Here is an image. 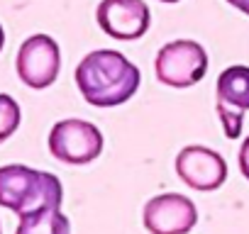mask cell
<instances>
[{
	"label": "cell",
	"instance_id": "2",
	"mask_svg": "<svg viewBox=\"0 0 249 234\" xmlns=\"http://www.w3.org/2000/svg\"><path fill=\"white\" fill-rule=\"evenodd\" d=\"M64 188L54 173L37 171L22 164L0 166V205L15 215H27L39 207H61Z\"/></svg>",
	"mask_w": 249,
	"mask_h": 234
},
{
	"label": "cell",
	"instance_id": "12",
	"mask_svg": "<svg viewBox=\"0 0 249 234\" xmlns=\"http://www.w3.org/2000/svg\"><path fill=\"white\" fill-rule=\"evenodd\" d=\"M239 171L249 181V137L242 142V149H239Z\"/></svg>",
	"mask_w": 249,
	"mask_h": 234
},
{
	"label": "cell",
	"instance_id": "9",
	"mask_svg": "<svg viewBox=\"0 0 249 234\" xmlns=\"http://www.w3.org/2000/svg\"><path fill=\"white\" fill-rule=\"evenodd\" d=\"M198 222V210L191 198L161 193L144 205V227L149 234H188Z\"/></svg>",
	"mask_w": 249,
	"mask_h": 234
},
{
	"label": "cell",
	"instance_id": "15",
	"mask_svg": "<svg viewBox=\"0 0 249 234\" xmlns=\"http://www.w3.org/2000/svg\"><path fill=\"white\" fill-rule=\"evenodd\" d=\"M159 3H178V0H159Z\"/></svg>",
	"mask_w": 249,
	"mask_h": 234
},
{
	"label": "cell",
	"instance_id": "8",
	"mask_svg": "<svg viewBox=\"0 0 249 234\" xmlns=\"http://www.w3.org/2000/svg\"><path fill=\"white\" fill-rule=\"evenodd\" d=\"M176 173L188 188L210 193V190H217L227 181V164L217 151L200 144H191L178 151Z\"/></svg>",
	"mask_w": 249,
	"mask_h": 234
},
{
	"label": "cell",
	"instance_id": "5",
	"mask_svg": "<svg viewBox=\"0 0 249 234\" xmlns=\"http://www.w3.org/2000/svg\"><path fill=\"white\" fill-rule=\"evenodd\" d=\"M215 110L225 137L237 139L242 134L244 112L249 110V66H230L220 73L215 85Z\"/></svg>",
	"mask_w": 249,
	"mask_h": 234
},
{
	"label": "cell",
	"instance_id": "6",
	"mask_svg": "<svg viewBox=\"0 0 249 234\" xmlns=\"http://www.w3.org/2000/svg\"><path fill=\"white\" fill-rule=\"evenodd\" d=\"M15 66L25 85L35 90L49 88L61 68V51L56 39H52L49 34H32L30 39L22 42Z\"/></svg>",
	"mask_w": 249,
	"mask_h": 234
},
{
	"label": "cell",
	"instance_id": "11",
	"mask_svg": "<svg viewBox=\"0 0 249 234\" xmlns=\"http://www.w3.org/2000/svg\"><path fill=\"white\" fill-rule=\"evenodd\" d=\"M20 117L22 115L18 100L10 98L8 93H0V142L15 134V130L20 127Z\"/></svg>",
	"mask_w": 249,
	"mask_h": 234
},
{
	"label": "cell",
	"instance_id": "7",
	"mask_svg": "<svg viewBox=\"0 0 249 234\" xmlns=\"http://www.w3.org/2000/svg\"><path fill=\"white\" fill-rule=\"evenodd\" d=\"M95 20L107 37L132 42L147 34L152 13L144 0H100Z\"/></svg>",
	"mask_w": 249,
	"mask_h": 234
},
{
	"label": "cell",
	"instance_id": "4",
	"mask_svg": "<svg viewBox=\"0 0 249 234\" xmlns=\"http://www.w3.org/2000/svg\"><path fill=\"white\" fill-rule=\"evenodd\" d=\"M49 151L54 159L69 166H83L100 156L103 134L93 122L86 120H61L49 132Z\"/></svg>",
	"mask_w": 249,
	"mask_h": 234
},
{
	"label": "cell",
	"instance_id": "13",
	"mask_svg": "<svg viewBox=\"0 0 249 234\" xmlns=\"http://www.w3.org/2000/svg\"><path fill=\"white\" fill-rule=\"evenodd\" d=\"M227 3H230L232 8H237L239 13H244V15H249V0H227Z\"/></svg>",
	"mask_w": 249,
	"mask_h": 234
},
{
	"label": "cell",
	"instance_id": "1",
	"mask_svg": "<svg viewBox=\"0 0 249 234\" xmlns=\"http://www.w3.org/2000/svg\"><path fill=\"white\" fill-rule=\"evenodd\" d=\"M76 85L86 102L95 107H115L127 102L140 88V68L115 49H95L76 66Z\"/></svg>",
	"mask_w": 249,
	"mask_h": 234
},
{
	"label": "cell",
	"instance_id": "3",
	"mask_svg": "<svg viewBox=\"0 0 249 234\" xmlns=\"http://www.w3.org/2000/svg\"><path fill=\"white\" fill-rule=\"evenodd\" d=\"M154 71L159 83L169 88H191L208 71V54L193 39H176L159 49Z\"/></svg>",
	"mask_w": 249,
	"mask_h": 234
},
{
	"label": "cell",
	"instance_id": "10",
	"mask_svg": "<svg viewBox=\"0 0 249 234\" xmlns=\"http://www.w3.org/2000/svg\"><path fill=\"white\" fill-rule=\"evenodd\" d=\"M15 234H71V222L61 207H39L20 217Z\"/></svg>",
	"mask_w": 249,
	"mask_h": 234
},
{
	"label": "cell",
	"instance_id": "14",
	"mask_svg": "<svg viewBox=\"0 0 249 234\" xmlns=\"http://www.w3.org/2000/svg\"><path fill=\"white\" fill-rule=\"evenodd\" d=\"M3 47H5V30L0 25V51H3Z\"/></svg>",
	"mask_w": 249,
	"mask_h": 234
}]
</instances>
